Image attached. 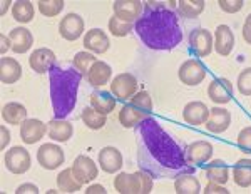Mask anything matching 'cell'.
Masks as SVG:
<instances>
[{"label": "cell", "mask_w": 251, "mask_h": 194, "mask_svg": "<svg viewBox=\"0 0 251 194\" xmlns=\"http://www.w3.org/2000/svg\"><path fill=\"white\" fill-rule=\"evenodd\" d=\"M136 132L141 169L154 177H176L183 172H194V166L186 161L184 149L164 131L156 117L144 119Z\"/></svg>", "instance_id": "cell-1"}, {"label": "cell", "mask_w": 251, "mask_h": 194, "mask_svg": "<svg viewBox=\"0 0 251 194\" xmlns=\"http://www.w3.org/2000/svg\"><path fill=\"white\" fill-rule=\"evenodd\" d=\"M134 32L146 47L156 52H169L183 42L179 17L168 7L144 10L134 24Z\"/></svg>", "instance_id": "cell-2"}, {"label": "cell", "mask_w": 251, "mask_h": 194, "mask_svg": "<svg viewBox=\"0 0 251 194\" xmlns=\"http://www.w3.org/2000/svg\"><path fill=\"white\" fill-rule=\"evenodd\" d=\"M80 82H82V75L74 67L54 66L49 71L50 102L52 109H54V116L57 119H66L74 111L75 104H77Z\"/></svg>", "instance_id": "cell-3"}, {"label": "cell", "mask_w": 251, "mask_h": 194, "mask_svg": "<svg viewBox=\"0 0 251 194\" xmlns=\"http://www.w3.org/2000/svg\"><path fill=\"white\" fill-rule=\"evenodd\" d=\"M3 164H5L7 171H9L10 174H15V176L25 174L32 166L30 152L27 151L25 147H22V146H14L9 151H5Z\"/></svg>", "instance_id": "cell-4"}, {"label": "cell", "mask_w": 251, "mask_h": 194, "mask_svg": "<svg viewBox=\"0 0 251 194\" xmlns=\"http://www.w3.org/2000/svg\"><path fill=\"white\" fill-rule=\"evenodd\" d=\"M206 75H208V69H206V66L200 59H194V57L186 59L179 66V71H177V77L188 87L200 86L206 79Z\"/></svg>", "instance_id": "cell-5"}, {"label": "cell", "mask_w": 251, "mask_h": 194, "mask_svg": "<svg viewBox=\"0 0 251 194\" xmlns=\"http://www.w3.org/2000/svg\"><path fill=\"white\" fill-rule=\"evenodd\" d=\"M111 94L119 100H131V97L139 91V82H137L136 75L131 72H121L116 77H112L111 84Z\"/></svg>", "instance_id": "cell-6"}, {"label": "cell", "mask_w": 251, "mask_h": 194, "mask_svg": "<svg viewBox=\"0 0 251 194\" xmlns=\"http://www.w3.org/2000/svg\"><path fill=\"white\" fill-rule=\"evenodd\" d=\"M66 161V154H64L62 147L54 143H46L39 147L37 151V163L40 168L46 171H54V169L60 168Z\"/></svg>", "instance_id": "cell-7"}, {"label": "cell", "mask_w": 251, "mask_h": 194, "mask_svg": "<svg viewBox=\"0 0 251 194\" xmlns=\"http://www.w3.org/2000/svg\"><path fill=\"white\" fill-rule=\"evenodd\" d=\"M184 152H186V161H188V164L196 168V166H204L206 163H209V161L213 159L214 147L209 141L198 139L186 146Z\"/></svg>", "instance_id": "cell-8"}, {"label": "cell", "mask_w": 251, "mask_h": 194, "mask_svg": "<svg viewBox=\"0 0 251 194\" xmlns=\"http://www.w3.org/2000/svg\"><path fill=\"white\" fill-rule=\"evenodd\" d=\"M189 48L193 50V54L200 57H209L211 52L214 50V39L211 30L208 29H194L191 30L188 37Z\"/></svg>", "instance_id": "cell-9"}, {"label": "cell", "mask_w": 251, "mask_h": 194, "mask_svg": "<svg viewBox=\"0 0 251 194\" xmlns=\"http://www.w3.org/2000/svg\"><path fill=\"white\" fill-rule=\"evenodd\" d=\"M84 30H86L84 19L75 12L66 14L59 22V34L67 42H75L77 39L84 37Z\"/></svg>", "instance_id": "cell-10"}, {"label": "cell", "mask_w": 251, "mask_h": 194, "mask_svg": "<svg viewBox=\"0 0 251 194\" xmlns=\"http://www.w3.org/2000/svg\"><path fill=\"white\" fill-rule=\"evenodd\" d=\"M208 96L216 106H225V104L231 102L234 96V86L229 79L216 77L209 82L208 86Z\"/></svg>", "instance_id": "cell-11"}, {"label": "cell", "mask_w": 251, "mask_h": 194, "mask_svg": "<svg viewBox=\"0 0 251 194\" xmlns=\"http://www.w3.org/2000/svg\"><path fill=\"white\" fill-rule=\"evenodd\" d=\"M97 164L106 174H117L124 166V157L114 146H106L97 154Z\"/></svg>", "instance_id": "cell-12"}, {"label": "cell", "mask_w": 251, "mask_h": 194, "mask_svg": "<svg viewBox=\"0 0 251 194\" xmlns=\"http://www.w3.org/2000/svg\"><path fill=\"white\" fill-rule=\"evenodd\" d=\"M71 169H72V174H74L75 179L82 184H91L92 181L99 176L97 164L86 154L75 157L74 163H72V166H71Z\"/></svg>", "instance_id": "cell-13"}, {"label": "cell", "mask_w": 251, "mask_h": 194, "mask_svg": "<svg viewBox=\"0 0 251 194\" xmlns=\"http://www.w3.org/2000/svg\"><path fill=\"white\" fill-rule=\"evenodd\" d=\"M112 10H114V15L117 19L136 24L143 15L144 3L141 0H116L112 3Z\"/></svg>", "instance_id": "cell-14"}, {"label": "cell", "mask_w": 251, "mask_h": 194, "mask_svg": "<svg viewBox=\"0 0 251 194\" xmlns=\"http://www.w3.org/2000/svg\"><path fill=\"white\" fill-rule=\"evenodd\" d=\"M29 66L37 74H49L52 67L57 66V55L49 47H39L30 54Z\"/></svg>", "instance_id": "cell-15"}, {"label": "cell", "mask_w": 251, "mask_h": 194, "mask_svg": "<svg viewBox=\"0 0 251 194\" xmlns=\"http://www.w3.org/2000/svg\"><path fill=\"white\" fill-rule=\"evenodd\" d=\"M82 46L91 54L104 55L111 47V40H109V35L102 29H91L84 34Z\"/></svg>", "instance_id": "cell-16"}, {"label": "cell", "mask_w": 251, "mask_h": 194, "mask_svg": "<svg viewBox=\"0 0 251 194\" xmlns=\"http://www.w3.org/2000/svg\"><path fill=\"white\" fill-rule=\"evenodd\" d=\"M20 139H22L24 144H37L40 139H42L44 136L47 134V124L42 122L40 119H32V117H29V119H25L22 124H20Z\"/></svg>", "instance_id": "cell-17"}, {"label": "cell", "mask_w": 251, "mask_h": 194, "mask_svg": "<svg viewBox=\"0 0 251 194\" xmlns=\"http://www.w3.org/2000/svg\"><path fill=\"white\" fill-rule=\"evenodd\" d=\"M209 111H211V109L206 106L204 102H201V100H193V102L186 104L184 111H183L184 124L193 126V127L204 126L209 119Z\"/></svg>", "instance_id": "cell-18"}, {"label": "cell", "mask_w": 251, "mask_h": 194, "mask_svg": "<svg viewBox=\"0 0 251 194\" xmlns=\"http://www.w3.org/2000/svg\"><path fill=\"white\" fill-rule=\"evenodd\" d=\"M214 39V52L221 57H228L234 48V34L228 25H218L213 32Z\"/></svg>", "instance_id": "cell-19"}, {"label": "cell", "mask_w": 251, "mask_h": 194, "mask_svg": "<svg viewBox=\"0 0 251 194\" xmlns=\"http://www.w3.org/2000/svg\"><path fill=\"white\" fill-rule=\"evenodd\" d=\"M204 126L211 134H221V132L228 131L229 126H231V112L221 106L213 107L211 111H209L208 122H206Z\"/></svg>", "instance_id": "cell-20"}, {"label": "cell", "mask_w": 251, "mask_h": 194, "mask_svg": "<svg viewBox=\"0 0 251 194\" xmlns=\"http://www.w3.org/2000/svg\"><path fill=\"white\" fill-rule=\"evenodd\" d=\"M89 86L92 87H102L106 84H111L112 80V67L109 66L104 60H96L92 64V67L89 69L87 75H86Z\"/></svg>", "instance_id": "cell-21"}, {"label": "cell", "mask_w": 251, "mask_h": 194, "mask_svg": "<svg viewBox=\"0 0 251 194\" xmlns=\"http://www.w3.org/2000/svg\"><path fill=\"white\" fill-rule=\"evenodd\" d=\"M149 116H151L149 112L141 111V109L131 106V104L127 102L121 107L119 114H117V119H119V124L124 129H136L144 119H148Z\"/></svg>", "instance_id": "cell-22"}, {"label": "cell", "mask_w": 251, "mask_h": 194, "mask_svg": "<svg viewBox=\"0 0 251 194\" xmlns=\"http://www.w3.org/2000/svg\"><path fill=\"white\" fill-rule=\"evenodd\" d=\"M204 176L213 183L226 184L231 179V169L223 159H211L204 164Z\"/></svg>", "instance_id": "cell-23"}, {"label": "cell", "mask_w": 251, "mask_h": 194, "mask_svg": "<svg viewBox=\"0 0 251 194\" xmlns=\"http://www.w3.org/2000/svg\"><path fill=\"white\" fill-rule=\"evenodd\" d=\"M114 189L119 194H141V179L137 172H117L114 181Z\"/></svg>", "instance_id": "cell-24"}, {"label": "cell", "mask_w": 251, "mask_h": 194, "mask_svg": "<svg viewBox=\"0 0 251 194\" xmlns=\"http://www.w3.org/2000/svg\"><path fill=\"white\" fill-rule=\"evenodd\" d=\"M9 37L12 40V52H15V54H25L34 46V35L25 27H15V29H12Z\"/></svg>", "instance_id": "cell-25"}, {"label": "cell", "mask_w": 251, "mask_h": 194, "mask_svg": "<svg viewBox=\"0 0 251 194\" xmlns=\"http://www.w3.org/2000/svg\"><path fill=\"white\" fill-rule=\"evenodd\" d=\"M74 134V127L72 124L66 119H52L47 124V136L55 143H67Z\"/></svg>", "instance_id": "cell-26"}, {"label": "cell", "mask_w": 251, "mask_h": 194, "mask_svg": "<svg viewBox=\"0 0 251 194\" xmlns=\"http://www.w3.org/2000/svg\"><path fill=\"white\" fill-rule=\"evenodd\" d=\"M22 77V66L14 57H2L0 59V80L5 86L15 84Z\"/></svg>", "instance_id": "cell-27"}, {"label": "cell", "mask_w": 251, "mask_h": 194, "mask_svg": "<svg viewBox=\"0 0 251 194\" xmlns=\"http://www.w3.org/2000/svg\"><path fill=\"white\" fill-rule=\"evenodd\" d=\"M174 193L176 194H200L203 193L201 183L194 172H183L174 177Z\"/></svg>", "instance_id": "cell-28"}, {"label": "cell", "mask_w": 251, "mask_h": 194, "mask_svg": "<svg viewBox=\"0 0 251 194\" xmlns=\"http://www.w3.org/2000/svg\"><path fill=\"white\" fill-rule=\"evenodd\" d=\"M27 107L20 102H7L5 106L2 107V119L5 124H10V126H20L27 117Z\"/></svg>", "instance_id": "cell-29"}, {"label": "cell", "mask_w": 251, "mask_h": 194, "mask_svg": "<svg viewBox=\"0 0 251 194\" xmlns=\"http://www.w3.org/2000/svg\"><path fill=\"white\" fill-rule=\"evenodd\" d=\"M231 179L238 188H251V159H238L231 169Z\"/></svg>", "instance_id": "cell-30"}, {"label": "cell", "mask_w": 251, "mask_h": 194, "mask_svg": "<svg viewBox=\"0 0 251 194\" xmlns=\"http://www.w3.org/2000/svg\"><path fill=\"white\" fill-rule=\"evenodd\" d=\"M91 107H94L100 114L109 116L112 111H116V97L111 92L96 91L91 94Z\"/></svg>", "instance_id": "cell-31"}, {"label": "cell", "mask_w": 251, "mask_h": 194, "mask_svg": "<svg viewBox=\"0 0 251 194\" xmlns=\"http://www.w3.org/2000/svg\"><path fill=\"white\" fill-rule=\"evenodd\" d=\"M206 9L204 0H181L177 2L176 14L183 19H198Z\"/></svg>", "instance_id": "cell-32"}, {"label": "cell", "mask_w": 251, "mask_h": 194, "mask_svg": "<svg viewBox=\"0 0 251 194\" xmlns=\"http://www.w3.org/2000/svg\"><path fill=\"white\" fill-rule=\"evenodd\" d=\"M34 15H35V7L30 0H17L12 5V17L17 20L19 24H22V25L32 22Z\"/></svg>", "instance_id": "cell-33"}, {"label": "cell", "mask_w": 251, "mask_h": 194, "mask_svg": "<svg viewBox=\"0 0 251 194\" xmlns=\"http://www.w3.org/2000/svg\"><path fill=\"white\" fill-rule=\"evenodd\" d=\"M82 183H79L77 179L72 174V169L66 168L64 171H60L57 174V188L60 193H77L82 191Z\"/></svg>", "instance_id": "cell-34"}, {"label": "cell", "mask_w": 251, "mask_h": 194, "mask_svg": "<svg viewBox=\"0 0 251 194\" xmlns=\"http://www.w3.org/2000/svg\"><path fill=\"white\" fill-rule=\"evenodd\" d=\"M80 117H82V122L86 124V127L91 129V131H99L107 122V116L97 112L94 107H86L82 111V114H80Z\"/></svg>", "instance_id": "cell-35"}, {"label": "cell", "mask_w": 251, "mask_h": 194, "mask_svg": "<svg viewBox=\"0 0 251 194\" xmlns=\"http://www.w3.org/2000/svg\"><path fill=\"white\" fill-rule=\"evenodd\" d=\"M96 60L97 59L94 57V54H91V52H87V50H82V52H77V54L72 57V67H74L82 77H86L89 69L92 67V64H94Z\"/></svg>", "instance_id": "cell-36"}, {"label": "cell", "mask_w": 251, "mask_h": 194, "mask_svg": "<svg viewBox=\"0 0 251 194\" xmlns=\"http://www.w3.org/2000/svg\"><path fill=\"white\" fill-rule=\"evenodd\" d=\"M107 30H109V34L114 35V37H126V35H129L134 30V24L124 22V20L117 19L116 15H112V17L109 19Z\"/></svg>", "instance_id": "cell-37"}, {"label": "cell", "mask_w": 251, "mask_h": 194, "mask_svg": "<svg viewBox=\"0 0 251 194\" xmlns=\"http://www.w3.org/2000/svg\"><path fill=\"white\" fill-rule=\"evenodd\" d=\"M66 7L64 0H39L37 2V9L44 17H55Z\"/></svg>", "instance_id": "cell-38"}, {"label": "cell", "mask_w": 251, "mask_h": 194, "mask_svg": "<svg viewBox=\"0 0 251 194\" xmlns=\"http://www.w3.org/2000/svg\"><path fill=\"white\" fill-rule=\"evenodd\" d=\"M129 104L131 106H134L137 109H141V111H146L151 114V111L154 109V104H152V97L149 94L148 91H137L134 96L131 97V100H129Z\"/></svg>", "instance_id": "cell-39"}, {"label": "cell", "mask_w": 251, "mask_h": 194, "mask_svg": "<svg viewBox=\"0 0 251 194\" xmlns=\"http://www.w3.org/2000/svg\"><path fill=\"white\" fill-rule=\"evenodd\" d=\"M238 92L241 96L251 97V67H245L243 71L238 74Z\"/></svg>", "instance_id": "cell-40"}, {"label": "cell", "mask_w": 251, "mask_h": 194, "mask_svg": "<svg viewBox=\"0 0 251 194\" xmlns=\"http://www.w3.org/2000/svg\"><path fill=\"white\" fill-rule=\"evenodd\" d=\"M236 144H238V147H240L243 152L251 154V126L243 127L241 131L238 132Z\"/></svg>", "instance_id": "cell-41"}, {"label": "cell", "mask_w": 251, "mask_h": 194, "mask_svg": "<svg viewBox=\"0 0 251 194\" xmlns=\"http://www.w3.org/2000/svg\"><path fill=\"white\" fill-rule=\"evenodd\" d=\"M216 3L225 14H238L245 7V0H218Z\"/></svg>", "instance_id": "cell-42"}, {"label": "cell", "mask_w": 251, "mask_h": 194, "mask_svg": "<svg viewBox=\"0 0 251 194\" xmlns=\"http://www.w3.org/2000/svg\"><path fill=\"white\" fill-rule=\"evenodd\" d=\"M136 172L141 179V194H149L152 191V188H154V176L149 174L144 169H139V171H136Z\"/></svg>", "instance_id": "cell-43"}, {"label": "cell", "mask_w": 251, "mask_h": 194, "mask_svg": "<svg viewBox=\"0 0 251 194\" xmlns=\"http://www.w3.org/2000/svg\"><path fill=\"white\" fill-rule=\"evenodd\" d=\"M204 194H229L228 188H226V184H220V183H213V181H208V184H206V188L203 189Z\"/></svg>", "instance_id": "cell-44"}, {"label": "cell", "mask_w": 251, "mask_h": 194, "mask_svg": "<svg viewBox=\"0 0 251 194\" xmlns=\"http://www.w3.org/2000/svg\"><path fill=\"white\" fill-rule=\"evenodd\" d=\"M241 37L248 46H251V12L245 17V22H243L241 27Z\"/></svg>", "instance_id": "cell-45"}, {"label": "cell", "mask_w": 251, "mask_h": 194, "mask_svg": "<svg viewBox=\"0 0 251 194\" xmlns=\"http://www.w3.org/2000/svg\"><path fill=\"white\" fill-rule=\"evenodd\" d=\"M14 193L15 194H39L40 189H39V186L34 183H24L17 186V189H15Z\"/></svg>", "instance_id": "cell-46"}, {"label": "cell", "mask_w": 251, "mask_h": 194, "mask_svg": "<svg viewBox=\"0 0 251 194\" xmlns=\"http://www.w3.org/2000/svg\"><path fill=\"white\" fill-rule=\"evenodd\" d=\"M0 136H2V143H0V149H2V151H5L7 146L10 144V139H12V134H10L9 127H7L5 124H3V126L0 127Z\"/></svg>", "instance_id": "cell-47"}, {"label": "cell", "mask_w": 251, "mask_h": 194, "mask_svg": "<svg viewBox=\"0 0 251 194\" xmlns=\"http://www.w3.org/2000/svg\"><path fill=\"white\" fill-rule=\"evenodd\" d=\"M12 48V40L7 34H0V54L5 55Z\"/></svg>", "instance_id": "cell-48"}, {"label": "cell", "mask_w": 251, "mask_h": 194, "mask_svg": "<svg viewBox=\"0 0 251 194\" xmlns=\"http://www.w3.org/2000/svg\"><path fill=\"white\" fill-rule=\"evenodd\" d=\"M86 194H106L107 193V189H106V186H102V184H89L87 188H86V191H84Z\"/></svg>", "instance_id": "cell-49"}, {"label": "cell", "mask_w": 251, "mask_h": 194, "mask_svg": "<svg viewBox=\"0 0 251 194\" xmlns=\"http://www.w3.org/2000/svg\"><path fill=\"white\" fill-rule=\"evenodd\" d=\"M12 5H14V2H12V0H2V10H0V15L3 17V15L9 12V9Z\"/></svg>", "instance_id": "cell-50"}, {"label": "cell", "mask_w": 251, "mask_h": 194, "mask_svg": "<svg viewBox=\"0 0 251 194\" xmlns=\"http://www.w3.org/2000/svg\"><path fill=\"white\" fill-rule=\"evenodd\" d=\"M166 3H168V9H171V10L177 9V2H176V0H171V2H166Z\"/></svg>", "instance_id": "cell-51"}, {"label": "cell", "mask_w": 251, "mask_h": 194, "mask_svg": "<svg viewBox=\"0 0 251 194\" xmlns=\"http://www.w3.org/2000/svg\"><path fill=\"white\" fill-rule=\"evenodd\" d=\"M47 194H57V193H60V191H55V189H49V191H46Z\"/></svg>", "instance_id": "cell-52"}, {"label": "cell", "mask_w": 251, "mask_h": 194, "mask_svg": "<svg viewBox=\"0 0 251 194\" xmlns=\"http://www.w3.org/2000/svg\"><path fill=\"white\" fill-rule=\"evenodd\" d=\"M250 109H251V107H250Z\"/></svg>", "instance_id": "cell-53"}]
</instances>
